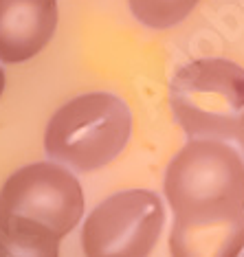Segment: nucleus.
<instances>
[{
  "label": "nucleus",
  "instance_id": "20e7f679",
  "mask_svg": "<svg viewBox=\"0 0 244 257\" xmlns=\"http://www.w3.org/2000/svg\"><path fill=\"white\" fill-rule=\"evenodd\" d=\"M163 224L165 209L154 191H119L86 218L81 248L86 257H150Z\"/></svg>",
  "mask_w": 244,
  "mask_h": 257
},
{
  "label": "nucleus",
  "instance_id": "f03ea898",
  "mask_svg": "<svg viewBox=\"0 0 244 257\" xmlns=\"http://www.w3.org/2000/svg\"><path fill=\"white\" fill-rule=\"evenodd\" d=\"M132 132V114L112 92H86L71 99L51 116L44 132L49 159L95 172L124 152Z\"/></svg>",
  "mask_w": 244,
  "mask_h": 257
},
{
  "label": "nucleus",
  "instance_id": "1a4fd4ad",
  "mask_svg": "<svg viewBox=\"0 0 244 257\" xmlns=\"http://www.w3.org/2000/svg\"><path fill=\"white\" fill-rule=\"evenodd\" d=\"M139 22L150 29H170L181 25L200 0H128Z\"/></svg>",
  "mask_w": 244,
  "mask_h": 257
},
{
  "label": "nucleus",
  "instance_id": "423d86ee",
  "mask_svg": "<svg viewBox=\"0 0 244 257\" xmlns=\"http://www.w3.org/2000/svg\"><path fill=\"white\" fill-rule=\"evenodd\" d=\"M57 27V0H0V62L36 57Z\"/></svg>",
  "mask_w": 244,
  "mask_h": 257
},
{
  "label": "nucleus",
  "instance_id": "9b49d317",
  "mask_svg": "<svg viewBox=\"0 0 244 257\" xmlns=\"http://www.w3.org/2000/svg\"><path fill=\"white\" fill-rule=\"evenodd\" d=\"M3 90H5V73L0 68V97H3Z\"/></svg>",
  "mask_w": 244,
  "mask_h": 257
},
{
  "label": "nucleus",
  "instance_id": "9d476101",
  "mask_svg": "<svg viewBox=\"0 0 244 257\" xmlns=\"http://www.w3.org/2000/svg\"><path fill=\"white\" fill-rule=\"evenodd\" d=\"M237 143H240V148L244 152V121H242V125H240V132H237Z\"/></svg>",
  "mask_w": 244,
  "mask_h": 257
},
{
  "label": "nucleus",
  "instance_id": "6e6552de",
  "mask_svg": "<svg viewBox=\"0 0 244 257\" xmlns=\"http://www.w3.org/2000/svg\"><path fill=\"white\" fill-rule=\"evenodd\" d=\"M0 257H60V237L22 215H0Z\"/></svg>",
  "mask_w": 244,
  "mask_h": 257
},
{
  "label": "nucleus",
  "instance_id": "0eeeda50",
  "mask_svg": "<svg viewBox=\"0 0 244 257\" xmlns=\"http://www.w3.org/2000/svg\"><path fill=\"white\" fill-rule=\"evenodd\" d=\"M244 250V211L226 218H174L170 233L172 257H240Z\"/></svg>",
  "mask_w": 244,
  "mask_h": 257
},
{
  "label": "nucleus",
  "instance_id": "7ed1b4c3",
  "mask_svg": "<svg viewBox=\"0 0 244 257\" xmlns=\"http://www.w3.org/2000/svg\"><path fill=\"white\" fill-rule=\"evenodd\" d=\"M170 103L189 139H237L244 121V68L224 57L185 64L172 77Z\"/></svg>",
  "mask_w": 244,
  "mask_h": 257
},
{
  "label": "nucleus",
  "instance_id": "39448f33",
  "mask_svg": "<svg viewBox=\"0 0 244 257\" xmlns=\"http://www.w3.org/2000/svg\"><path fill=\"white\" fill-rule=\"evenodd\" d=\"M0 215H22L66 237L84 215L79 180L55 163H33L11 174L0 189Z\"/></svg>",
  "mask_w": 244,
  "mask_h": 257
},
{
  "label": "nucleus",
  "instance_id": "f257e3e1",
  "mask_svg": "<svg viewBox=\"0 0 244 257\" xmlns=\"http://www.w3.org/2000/svg\"><path fill=\"white\" fill-rule=\"evenodd\" d=\"M163 187L174 218L235 215L244 211V159L226 141L194 139L170 161Z\"/></svg>",
  "mask_w": 244,
  "mask_h": 257
}]
</instances>
